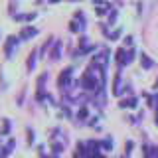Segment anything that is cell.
<instances>
[{"label":"cell","instance_id":"obj_1","mask_svg":"<svg viewBox=\"0 0 158 158\" xmlns=\"http://www.w3.org/2000/svg\"><path fill=\"white\" fill-rule=\"evenodd\" d=\"M142 65H144V67H150V65H152V63H150V59L142 56Z\"/></svg>","mask_w":158,"mask_h":158}]
</instances>
